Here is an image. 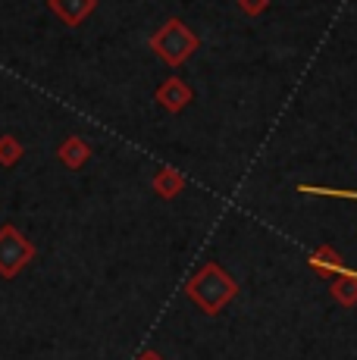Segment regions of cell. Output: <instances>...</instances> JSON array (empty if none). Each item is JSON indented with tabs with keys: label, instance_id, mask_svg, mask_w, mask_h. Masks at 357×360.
Here are the masks:
<instances>
[{
	"label": "cell",
	"instance_id": "cell-1",
	"mask_svg": "<svg viewBox=\"0 0 357 360\" xmlns=\"http://www.w3.org/2000/svg\"><path fill=\"white\" fill-rule=\"evenodd\" d=\"M197 47H201V38L182 19H167L160 29L150 34V51L167 66H182Z\"/></svg>",
	"mask_w": 357,
	"mask_h": 360
},
{
	"label": "cell",
	"instance_id": "cell-2",
	"mask_svg": "<svg viewBox=\"0 0 357 360\" xmlns=\"http://www.w3.org/2000/svg\"><path fill=\"white\" fill-rule=\"evenodd\" d=\"M188 295L195 297V301L201 304L204 310H210V314H214V310H219L232 295H235V285H232V282L226 279L223 273H219L214 263H210L207 269H201V273L191 279Z\"/></svg>",
	"mask_w": 357,
	"mask_h": 360
},
{
	"label": "cell",
	"instance_id": "cell-3",
	"mask_svg": "<svg viewBox=\"0 0 357 360\" xmlns=\"http://www.w3.org/2000/svg\"><path fill=\"white\" fill-rule=\"evenodd\" d=\"M32 257H35V245L16 226H4L0 229V276L13 279L22 266H29Z\"/></svg>",
	"mask_w": 357,
	"mask_h": 360
},
{
	"label": "cell",
	"instance_id": "cell-4",
	"mask_svg": "<svg viewBox=\"0 0 357 360\" xmlns=\"http://www.w3.org/2000/svg\"><path fill=\"white\" fill-rule=\"evenodd\" d=\"M191 98H195V94H191V88L185 85L182 79H167L163 82L160 88H157V103H160L163 110H169V113H178V110H185L191 103Z\"/></svg>",
	"mask_w": 357,
	"mask_h": 360
},
{
	"label": "cell",
	"instance_id": "cell-5",
	"mask_svg": "<svg viewBox=\"0 0 357 360\" xmlns=\"http://www.w3.org/2000/svg\"><path fill=\"white\" fill-rule=\"evenodd\" d=\"M47 4H51V10L57 13L63 25H82L94 13L98 0H47Z\"/></svg>",
	"mask_w": 357,
	"mask_h": 360
},
{
	"label": "cell",
	"instance_id": "cell-6",
	"mask_svg": "<svg viewBox=\"0 0 357 360\" xmlns=\"http://www.w3.org/2000/svg\"><path fill=\"white\" fill-rule=\"evenodd\" d=\"M57 157H60V163H63V166H70V169H82V166H85V160H88V157H91V148H88V141H85V138L70 135L63 144H60Z\"/></svg>",
	"mask_w": 357,
	"mask_h": 360
},
{
	"label": "cell",
	"instance_id": "cell-7",
	"mask_svg": "<svg viewBox=\"0 0 357 360\" xmlns=\"http://www.w3.org/2000/svg\"><path fill=\"white\" fill-rule=\"evenodd\" d=\"M311 266L320 269V273H339V276H345V279H354V282H357V269L345 266V263H342L339 257H332V251H329V248H323L320 254H313V257H311Z\"/></svg>",
	"mask_w": 357,
	"mask_h": 360
},
{
	"label": "cell",
	"instance_id": "cell-8",
	"mask_svg": "<svg viewBox=\"0 0 357 360\" xmlns=\"http://www.w3.org/2000/svg\"><path fill=\"white\" fill-rule=\"evenodd\" d=\"M182 188H185L182 172L169 169V166H167V169H160V172L154 176V191H157L160 198H176Z\"/></svg>",
	"mask_w": 357,
	"mask_h": 360
},
{
	"label": "cell",
	"instance_id": "cell-9",
	"mask_svg": "<svg viewBox=\"0 0 357 360\" xmlns=\"http://www.w3.org/2000/svg\"><path fill=\"white\" fill-rule=\"evenodd\" d=\"M22 160V141H16L13 135L0 138V166H16Z\"/></svg>",
	"mask_w": 357,
	"mask_h": 360
},
{
	"label": "cell",
	"instance_id": "cell-10",
	"mask_svg": "<svg viewBox=\"0 0 357 360\" xmlns=\"http://www.w3.org/2000/svg\"><path fill=\"white\" fill-rule=\"evenodd\" d=\"M298 191H304V195H317V198L357 200V191H348V188H323V185H298Z\"/></svg>",
	"mask_w": 357,
	"mask_h": 360
},
{
	"label": "cell",
	"instance_id": "cell-11",
	"mask_svg": "<svg viewBox=\"0 0 357 360\" xmlns=\"http://www.w3.org/2000/svg\"><path fill=\"white\" fill-rule=\"evenodd\" d=\"M238 10L245 13V16H260V13L270 6V0H235Z\"/></svg>",
	"mask_w": 357,
	"mask_h": 360
},
{
	"label": "cell",
	"instance_id": "cell-12",
	"mask_svg": "<svg viewBox=\"0 0 357 360\" xmlns=\"http://www.w3.org/2000/svg\"><path fill=\"white\" fill-rule=\"evenodd\" d=\"M141 360H160V357H157V354H144Z\"/></svg>",
	"mask_w": 357,
	"mask_h": 360
}]
</instances>
